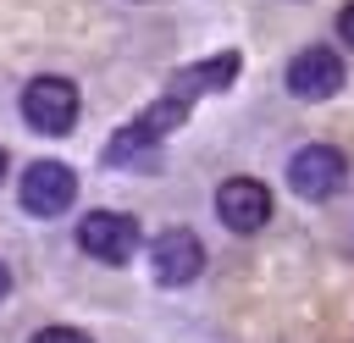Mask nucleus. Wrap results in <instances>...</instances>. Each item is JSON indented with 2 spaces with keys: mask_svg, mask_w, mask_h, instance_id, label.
<instances>
[{
  "mask_svg": "<svg viewBox=\"0 0 354 343\" xmlns=\"http://www.w3.org/2000/svg\"><path fill=\"white\" fill-rule=\"evenodd\" d=\"M183 116H188V105H183V100H171V94H166V100H155L138 122H127V127L105 144V155H100V160H105V166H133V160H138V155H149L171 127H183Z\"/></svg>",
  "mask_w": 354,
  "mask_h": 343,
  "instance_id": "nucleus-1",
  "label": "nucleus"
},
{
  "mask_svg": "<svg viewBox=\"0 0 354 343\" xmlns=\"http://www.w3.org/2000/svg\"><path fill=\"white\" fill-rule=\"evenodd\" d=\"M22 116H28L33 133L61 138V133L77 127V89H72L66 77H33V83L22 89Z\"/></svg>",
  "mask_w": 354,
  "mask_h": 343,
  "instance_id": "nucleus-2",
  "label": "nucleus"
},
{
  "mask_svg": "<svg viewBox=\"0 0 354 343\" xmlns=\"http://www.w3.org/2000/svg\"><path fill=\"white\" fill-rule=\"evenodd\" d=\"M77 243H83V254H94L105 266H127L138 254V221L122 210H88L77 221Z\"/></svg>",
  "mask_w": 354,
  "mask_h": 343,
  "instance_id": "nucleus-3",
  "label": "nucleus"
},
{
  "mask_svg": "<svg viewBox=\"0 0 354 343\" xmlns=\"http://www.w3.org/2000/svg\"><path fill=\"white\" fill-rule=\"evenodd\" d=\"M343 177H348V160H343V149H332V144H304V149L288 160V183H293L299 199H332V194L343 188Z\"/></svg>",
  "mask_w": 354,
  "mask_h": 343,
  "instance_id": "nucleus-4",
  "label": "nucleus"
},
{
  "mask_svg": "<svg viewBox=\"0 0 354 343\" xmlns=\"http://www.w3.org/2000/svg\"><path fill=\"white\" fill-rule=\"evenodd\" d=\"M17 199H22L28 216H61V210L77 199V177H72V166H61V160H33V166L22 172V183H17Z\"/></svg>",
  "mask_w": 354,
  "mask_h": 343,
  "instance_id": "nucleus-5",
  "label": "nucleus"
},
{
  "mask_svg": "<svg viewBox=\"0 0 354 343\" xmlns=\"http://www.w3.org/2000/svg\"><path fill=\"white\" fill-rule=\"evenodd\" d=\"M149 271H155L160 288H183V282H194V277L205 271V249H199V238H194L188 227H166V232L149 243Z\"/></svg>",
  "mask_w": 354,
  "mask_h": 343,
  "instance_id": "nucleus-6",
  "label": "nucleus"
},
{
  "mask_svg": "<svg viewBox=\"0 0 354 343\" xmlns=\"http://www.w3.org/2000/svg\"><path fill=\"white\" fill-rule=\"evenodd\" d=\"M216 216L232 232H260L271 221V188L254 183V177H227L216 188Z\"/></svg>",
  "mask_w": 354,
  "mask_h": 343,
  "instance_id": "nucleus-7",
  "label": "nucleus"
},
{
  "mask_svg": "<svg viewBox=\"0 0 354 343\" xmlns=\"http://www.w3.org/2000/svg\"><path fill=\"white\" fill-rule=\"evenodd\" d=\"M337 89H343V61H337V50L310 44V50H299V55L288 61V94H299V100H332Z\"/></svg>",
  "mask_w": 354,
  "mask_h": 343,
  "instance_id": "nucleus-8",
  "label": "nucleus"
},
{
  "mask_svg": "<svg viewBox=\"0 0 354 343\" xmlns=\"http://www.w3.org/2000/svg\"><path fill=\"white\" fill-rule=\"evenodd\" d=\"M232 77H238V55H232V50H221V55H210V61L183 66V72L171 77V89H166V94L188 105V100H199V94H221Z\"/></svg>",
  "mask_w": 354,
  "mask_h": 343,
  "instance_id": "nucleus-9",
  "label": "nucleus"
},
{
  "mask_svg": "<svg viewBox=\"0 0 354 343\" xmlns=\"http://www.w3.org/2000/svg\"><path fill=\"white\" fill-rule=\"evenodd\" d=\"M33 343H88V337H83V332H72V326H44Z\"/></svg>",
  "mask_w": 354,
  "mask_h": 343,
  "instance_id": "nucleus-10",
  "label": "nucleus"
},
{
  "mask_svg": "<svg viewBox=\"0 0 354 343\" xmlns=\"http://www.w3.org/2000/svg\"><path fill=\"white\" fill-rule=\"evenodd\" d=\"M337 33H343V44H348V50H354V0H348V6H343V17H337Z\"/></svg>",
  "mask_w": 354,
  "mask_h": 343,
  "instance_id": "nucleus-11",
  "label": "nucleus"
},
{
  "mask_svg": "<svg viewBox=\"0 0 354 343\" xmlns=\"http://www.w3.org/2000/svg\"><path fill=\"white\" fill-rule=\"evenodd\" d=\"M6 293H11V271L0 266V299H6Z\"/></svg>",
  "mask_w": 354,
  "mask_h": 343,
  "instance_id": "nucleus-12",
  "label": "nucleus"
},
{
  "mask_svg": "<svg viewBox=\"0 0 354 343\" xmlns=\"http://www.w3.org/2000/svg\"><path fill=\"white\" fill-rule=\"evenodd\" d=\"M0 177H6V149H0Z\"/></svg>",
  "mask_w": 354,
  "mask_h": 343,
  "instance_id": "nucleus-13",
  "label": "nucleus"
}]
</instances>
